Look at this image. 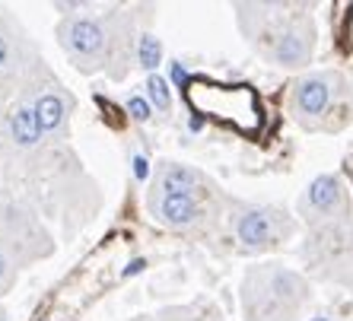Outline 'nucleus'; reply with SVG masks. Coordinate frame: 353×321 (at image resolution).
<instances>
[{
	"mask_svg": "<svg viewBox=\"0 0 353 321\" xmlns=\"http://www.w3.org/2000/svg\"><path fill=\"white\" fill-rule=\"evenodd\" d=\"M137 61H140V67H147V70H157L159 67V61H163V45H159L157 35H150V32L137 35Z\"/></svg>",
	"mask_w": 353,
	"mask_h": 321,
	"instance_id": "ddd939ff",
	"label": "nucleus"
},
{
	"mask_svg": "<svg viewBox=\"0 0 353 321\" xmlns=\"http://www.w3.org/2000/svg\"><path fill=\"white\" fill-rule=\"evenodd\" d=\"M131 163H134V178H137V181H147V175H150L147 153H131Z\"/></svg>",
	"mask_w": 353,
	"mask_h": 321,
	"instance_id": "a211bd4d",
	"label": "nucleus"
},
{
	"mask_svg": "<svg viewBox=\"0 0 353 321\" xmlns=\"http://www.w3.org/2000/svg\"><path fill=\"white\" fill-rule=\"evenodd\" d=\"M201 175L181 163H159L150 194L153 198H197Z\"/></svg>",
	"mask_w": 353,
	"mask_h": 321,
	"instance_id": "6e6552de",
	"label": "nucleus"
},
{
	"mask_svg": "<svg viewBox=\"0 0 353 321\" xmlns=\"http://www.w3.org/2000/svg\"><path fill=\"white\" fill-rule=\"evenodd\" d=\"M185 99L197 115L230 124L239 134H258L261 127V99L248 83H216L191 76L185 86Z\"/></svg>",
	"mask_w": 353,
	"mask_h": 321,
	"instance_id": "f03ea898",
	"label": "nucleus"
},
{
	"mask_svg": "<svg viewBox=\"0 0 353 321\" xmlns=\"http://www.w3.org/2000/svg\"><path fill=\"white\" fill-rule=\"evenodd\" d=\"M17 271H19V261L10 255L7 248L0 245V296H3L13 283H17Z\"/></svg>",
	"mask_w": 353,
	"mask_h": 321,
	"instance_id": "2eb2a0df",
	"label": "nucleus"
},
{
	"mask_svg": "<svg viewBox=\"0 0 353 321\" xmlns=\"http://www.w3.org/2000/svg\"><path fill=\"white\" fill-rule=\"evenodd\" d=\"M0 141L10 143L13 149H35L45 141L35 112L19 96L0 99Z\"/></svg>",
	"mask_w": 353,
	"mask_h": 321,
	"instance_id": "423d86ee",
	"label": "nucleus"
},
{
	"mask_svg": "<svg viewBox=\"0 0 353 321\" xmlns=\"http://www.w3.org/2000/svg\"><path fill=\"white\" fill-rule=\"evenodd\" d=\"M147 207L153 220L163 226H172V229H185L201 216L197 198H153V194H147Z\"/></svg>",
	"mask_w": 353,
	"mask_h": 321,
	"instance_id": "9d476101",
	"label": "nucleus"
},
{
	"mask_svg": "<svg viewBox=\"0 0 353 321\" xmlns=\"http://www.w3.org/2000/svg\"><path fill=\"white\" fill-rule=\"evenodd\" d=\"M159 321H220L216 318V312H194V309H165L163 315H159Z\"/></svg>",
	"mask_w": 353,
	"mask_h": 321,
	"instance_id": "dca6fc26",
	"label": "nucleus"
},
{
	"mask_svg": "<svg viewBox=\"0 0 353 321\" xmlns=\"http://www.w3.org/2000/svg\"><path fill=\"white\" fill-rule=\"evenodd\" d=\"M305 204L312 207L315 214H321V216L337 214V210H341V204H344V191H341L337 175H319V178L309 185Z\"/></svg>",
	"mask_w": 353,
	"mask_h": 321,
	"instance_id": "f8f14e48",
	"label": "nucleus"
},
{
	"mask_svg": "<svg viewBox=\"0 0 353 321\" xmlns=\"http://www.w3.org/2000/svg\"><path fill=\"white\" fill-rule=\"evenodd\" d=\"M312 54V25H287L274 41V61L280 67H299Z\"/></svg>",
	"mask_w": 353,
	"mask_h": 321,
	"instance_id": "1a4fd4ad",
	"label": "nucleus"
},
{
	"mask_svg": "<svg viewBox=\"0 0 353 321\" xmlns=\"http://www.w3.org/2000/svg\"><path fill=\"white\" fill-rule=\"evenodd\" d=\"M331 105V80L328 76H305L293 92V112L299 118H319Z\"/></svg>",
	"mask_w": 353,
	"mask_h": 321,
	"instance_id": "9b49d317",
	"label": "nucleus"
},
{
	"mask_svg": "<svg viewBox=\"0 0 353 321\" xmlns=\"http://www.w3.org/2000/svg\"><path fill=\"white\" fill-rule=\"evenodd\" d=\"M17 96L35 112V121H39L45 141H64L67 131H70V115H74L77 102L64 90L61 76L48 67V61L39 58L29 67V74L19 83Z\"/></svg>",
	"mask_w": 353,
	"mask_h": 321,
	"instance_id": "7ed1b4c3",
	"label": "nucleus"
},
{
	"mask_svg": "<svg viewBox=\"0 0 353 321\" xmlns=\"http://www.w3.org/2000/svg\"><path fill=\"white\" fill-rule=\"evenodd\" d=\"M280 229L283 222L274 210H245V214L236 220V236L245 248H268L280 239Z\"/></svg>",
	"mask_w": 353,
	"mask_h": 321,
	"instance_id": "0eeeda50",
	"label": "nucleus"
},
{
	"mask_svg": "<svg viewBox=\"0 0 353 321\" xmlns=\"http://www.w3.org/2000/svg\"><path fill=\"white\" fill-rule=\"evenodd\" d=\"M131 13L108 10L105 17H67L58 25V41L77 70L96 74L108 67V74L121 80L131 61Z\"/></svg>",
	"mask_w": 353,
	"mask_h": 321,
	"instance_id": "f257e3e1",
	"label": "nucleus"
},
{
	"mask_svg": "<svg viewBox=\"0 0 353 321\" xmlns=\"http://www.w3.org/2000/svg\"><path fill=\"white\" fill-rule=\"evenodd\" d=\"M305 280L287 267L252 271L245 283L248 321H290V312L305 299Z\"/></svg>",
	"mask_w": 353,
	"mask_h": 321,
	"instance_id": "20e7f679",
	"label": "nucleus"
},
{
	"mask_svg": "<svg viewBox=\"0 0 353 321\" xmlns=\"http://www.w3.org/2000/svg\"><path fill=\"white\" fill-rule=\"evenodd\" d=\"M147 99L153 102L159 112H165V115L172 112V90H169V83H165L163 76H157V74L147 76Z\"/></svg>",
	"mask_w": 353,
	"mask_h": 321,
	"instance_id": "4468645a",
	"label": "nucleus"
},
{
	"mask_svg": "<svg viewBox=\"0 0 353 321\" xmlns=\"http://www.w3.org/2000/svg\"><path fill=\"white\" fill-rule=\"evenodd\" d=\"M309 321H331V318H325V315H315V318H309Z\"/></svg>",
	"mask_w": 353,
	"mask_h": 321,
	"instance_id": "6ab92c4d",
	"label": "nucleus"
},
{
	"mask_svg": "<svg viewBox=\"0 0 353 321\" xmlns=\"http://www.w3.org/2000/svg\"><path fill=\"white\" fill-rule=\"evenodd\" d=\"M124 112H128L134 121H140V124H147L150 118H153V112H150V99H143V96H128Z\"/></svg>",
	"mask_w": 353,
	"mask_h": 321,
	"instance_id": "f3484780",
	"label": "nucleus"
},
{
	"mask_svg": "<svg viewBox=\"0 0 353 321\" xmlns=\"http://www.w3.org/2000/svg\"><path fill=\"white\" fill-rule=\"evenodd\" d=\"M35 41L26 35V29L0 7V99L17 96L19 83L26 80L29 67L39 61Z\"/></svg>",
	"mask_w": 353,
	"mask_h": 321,
	"instance_id": "39448f33",
	"label": "nucleus"
},
{
	"mask_svg": "<svg viewBox=\"0 0 353 321\" xmlns=\"http://www.w3.org/2000/svg\"><path fill=\"white\" fill-rule=\"evenodd\" d=\"M0 321H10V318H7V312H3V309H0Z\"/></svg>",
	"mask_w": 353,
	"mask_h": 321,
	"instance_id": "aec40b11",
	"label": "nucleus"
}]
</instances>
